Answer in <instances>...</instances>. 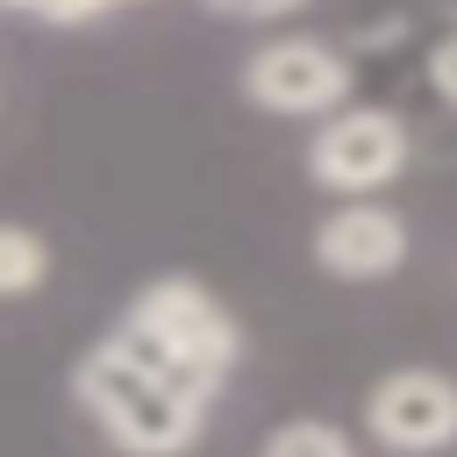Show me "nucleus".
I'll list each match as a JSON object with an SVG mask.
<instances>
[{"label": "nucleus", "mask_w": 457, "mask_h": 457, "mask_svg": "<svg viewBox=\"0 0 457 457\" xmlns=\"http://www.w3.org/2000/svg\"><path fill=\"white\" fill-rule=\"evenodd\" d=\"M243 93L271 114H321L350 93V64H343V50H328L314 36H286L243 64Z\"/></svg>", "instance_id": "39448f33"}, {"label": "nucleus", "mask_w": 457, "mask_h": 457, "mask_svg": "<svg viewBox=\"0 0 457 457\" xmlns=\"http://www.w3.org/2000/svg\"><path fill=\"white\" fill-rule=\"evenodd\" d=\"M364 428L400 450V457H428V450H450L457 443V378L428 371V364H407V371H386L371 393H364Z\"/></svg>", "instance_id": "20e7f679"}, {"label": "nucleus", "mask_w": 457, "mask_h": 457, "mask_svg": "<svg viewBox=\"0 0 457 457\" xmlns=\"http://www.w3.org/2000/svg\"><path fill=\"white\" fill-rule=\"evenodd\" d=\"M43 271H50V250H43V236H36V228H14V221H0V300H21V293H36V286H43Z\"/></svg>", "instance_id": "6e6552de"}, {"label": "nucleus", "mask_w": 457, "mask_h": 457, "mask_svg": "<svg viewBox=\"0 0 457 457\" xmlns=\"http://www.w3.org/2000/svg\"><path fill=\"white\" fill-rule=\"evenodd\" d=\"M107 343H114V350H121L129 364H143L150 378H164V386H179V393H193V400H207V393H214V378H200V371H193L186 357H171V350H164V343H157L150 328H136V321H121V328L107 336Z\"/></svg>", "instance_id": "0eeeda50"}, {"label": "nucleus", "mask_w": 457, "mask_h": 457, "mask_svg": "<svg viewBox=\"0 0 457 457\" xmlns=\"http://www.w3.org/2000/svg\"><path fill=\"white\" fill-rule=\"evenodd\" d=\"M428 71H436V86H443V100H457V36L428 57Z\"/></svg>", "instance_id": "9b49d317"}, {"label": "nucleus", "mask_w": 457, "mask_h": 457, "mask_svg": "<svg viewBox=\"0 0 457 457\" xmlns=\"http://www.w3.org/2000/svg\"><path fill=\"white\" fill-rule=\"evenodd\" d=\"M257 457H357V443H350L336 421H314V414H307V421H278Z\"/></svg>", "instance_id": "1a4fd4ad"}, {"label": "nucleus", "mask_w": 457, "mask_h": 457, "mask_svg": "<svg viewBox=\"0 0 457 457\" xmlns=\"http://www.w3.org/2000/svg\"><path fill=\"white\" fill-rule=\"evenodd\" d=\"M400 164H407V129L386 107H350V114L321 121V136L307 143L314 186H328L343 200H371L386 179H400Z\"/></svg>", "instance_id": "7ed1b4c3"}, {"label": "nucleus", "mask_w": 457, "mask_h": 457, "mask_svg": "<svg viewBox=\"0 0 457 457\" xmlns=\"http://www.w3.org/2000/svg\"><path fill=\"white\" fill-rule=\"evenodd\" d=\"M79 400H86V414H93L121 450H136V457H179V450L200 436V414H207V400L150 378V371L129 364L114 343H100V350L79 364Z\"/></svg>", "instance_id": "f257e3e1"}, {"label": "nucleus", "mask_w": 457, "mask_h": 457, "mask_svg": "<svg viewBox=\"0 0 457 457\" xmlns=\"http://www.w3.org/2000/svg\"><path fill=\"white\" fill-rule=\"evenodd\" d=\"M7 7H29V0H7Z\"/></svg>", "instance_id": "f8f14e48"}, {"label": "nucleus", "mask_w": 457, "mask_h": 457, "mask_svg": "<svg viewBox=\"0 0 457 457\" xmlns=\"http://www.w3.org/2000/svg\"><path fill=\"white\" fill-rule=\"evenodd\" d=\"M314 264L328 278H386L407 264V221L378 200H343L314 228Z\"/></svg>", "instance_id": "423d86ee"}, {"label": "nucleus", "mask_w": 457, "mask_h": 457, "mask_svg": "<svg viewBox=\"0 0 457 457\" xmlns=\"http://www.w3.org/2000/svg\"><path fill=\"white\" fill-rule=\"evenodd\" d=\"M121 321L150 328V336H157L171 357H186L200 378H221V371L243 357V328H236V314H228L207 286H193V278H157V286H143L136 307H129Z\"/></svg>", "instance_id": "f03ea898"}, {"label": "nucleus", "mask_w": 457, "mask_h": 457, "mask_svg": "<svg viewBox=\"0 0 457 457\" xmlns=\"http://www.w3.org/2000/svg\"><path fill=\"white\" fill-rule=\"evenodd\" d=\"M107 7H114V0H107Z\"/></svg>", "instance_id": "ddd939ff"}, {"label": "nucleus", "mask_w": 457, "mask_h": 457, "mask_svg": "<svg viewBox=\"0 0 457 457\" xmlns=\"http://www.w3.org/2000/svg\"><path fill=\"white\" fill-rule=\"evenodd\" d=\"M221 14H236V21H271V14H293V7H307V0H214Z\"/></svg>", "instance_id": "9d476101"}]
</instances>
